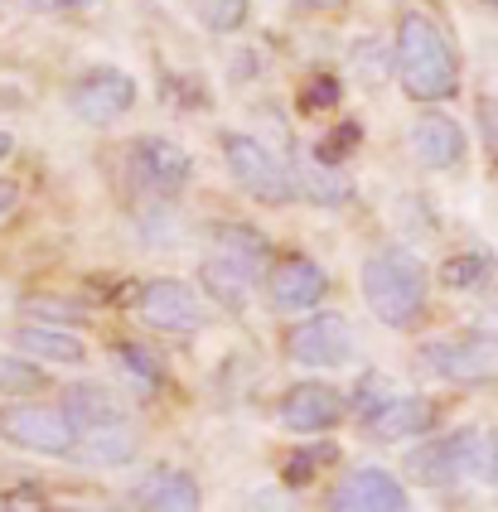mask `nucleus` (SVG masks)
Here are the masks:
<instances>
[{"instance_id": "nucleus-1", "label": "nucleus", "mask_w": 498, "mask_h": 512, "mask_svg": "<svg viewBox=\"0 0 498 512\" xmlns=\"http://www.w3.org/2000/svg\"><path fill=\"white\" fill-rule=\"evenodd\" d=\"M397 73H402L407 97H416V102H445V97H455L460 63H455V49L440 34L436 20H426L416 10L402 15V25H397Z\"/></svg>"}, {"instance_id": "nucleus-2", "label": "nucleus", "mask_w": 498, "mask_h": 512, "mask_svg": "<svg viewBox=\"0 0 498 512\" xmlns=\"http://www.w3.org/2000/svg\"><path fill=\"white\" fill-rule=\"evenodd\" d=\"M363 300L387 329H407L426 310V266L402 247L368 256L363 266Z\"/></svg>"}, {"instance_id": "nucleus-3", "label": "nucleus", "mask_w": 498, "mask_h": 512, "mask_svg": "<svg viewBox=\"0 0 498 512\" xmlns=\"http://www.w3.org/2000/svg\"><path fill=\"white\" fill-rule=\"evenodd\" d=\"M266 237L257 228H237V223H218L213 232V256L204 261V285L223 300V305H242L247 285L266 271Z\"/></svg>"}, {"instance_id": "nucleus-4", "label": "nucleus", "mask_w": 498, "mask_h": 512, "mask_svg": "<svg viewBox=\"0 0 498 512\" xmlns=\"http://www.w3.org/2000/svg\"><path fill=\"white\" fill-rule=\"evenodd\" d=\"M489 450H494V445H484L479 430H455V435H440V440H431V445L411 450L407 469H411L416 484L450 488V484H460V479H469V474L484 464Z\"/></svg>"}, {"instance_id": "nucleus-5", "label": "nucleus", "mask_w": 498, "mask_h": 512, "mask_svg": "<svg viewBox=\"0 0 498 512\" xmlns=\"http://www.w3.org/2000/svg\"><path fill=\"white\" fill-rule=\"evenodd\" d=\"M223 155H228L233 179L257 203H291L295 194H300V179H295L262 141H252V136H228V141H223Z\"/></svg>"}, {"instance_id": "nucleus-6", "label": "nucleus", "mask_w": 498, "mask_h": 512, "mask_svg": "<svg viewBox=\"0 0 498 512\" xmlns=\"http://www.w3.org/2000/svg\"><path fill=\"white\" fill-rule=\"evenodd\" d=\"M0 435L34 455H73L83 430L68 421V411H54V406H5Z\"/></svg>"}, {"instance_id": "nucleus-7", "label": "nucleus", "mask_w": 498, "mask_h": 512, "mask_svg": "<svg viewBox=\"0 0 498 512\" xmlns=\"http://www.w3.org/2000/svg\"><path fill=\"white\" fill-rule=\"evenodd\" d=\"M136 107V83L131 73L121 68H88L78 83L68 87V112L78 121H92V126H107Z\"/></svg>"}, {"instance_id": "nucleus-8", "label": "nucleus", "mask_w": 498, "mask_h": 512, "mask_svg": "<svg viewBox=\"0 0 498 512\" xmlns=\"http://www.w3.org/2000/svg\"><path fill=\"white\" fill-rule=\"evenodd\" d=\"M286 353L305 368H339L349 363L353 353V334L344 314H310L300 319L295 329H286Z\"/></svg>"}, {"instance_id": "nucleus-9", "label": "nucleus", "mask_w": 498, "mask_h": 512, "mask_svg": "<svg viewBox=\"0 0 498 512\" xmlns=\"http://www.w3.org/2000/svg\"><path fill=\"white\" fill-rule=\"evenodd\" d=\"M136 310L150 329H165V334H194L204 324V305L199 295L184 281H150L136 295Z\"/></svg>"}, {"instance_id": "nucleus-10", "label": "nucleus", "mask_w": 498, "mask_h": 512, "mask_svg": "<svg viewBox=\"0 0 498 512\" xmlns=\"http://www.w3.org/2000/svg\"><path fill=\"white\" fill-rule=\"evenodd\" d=\"M329 508H339V512H402L407 508V488L397 484L387 469H378V464H363V469H349V474L334 484Z\"/></svg>"}, {"instance_id": "nucleus-11", "label": "nucleus", "mask_w": 498, "mask_h": 512, "mask_svg": "<svg viewBox=\"0 0 498 512\" xmlns=\"http://www.w3.org/2000/svg\"><path fill=\"white\" fill-rule=\"evenodd\" d=\"M131 170H136V179L146 184L150 194L170 199V194H179L189 184L194 160L175 141H165V136H141V141L131 145Z\"/></svg>"}, {"instance_id": "nucleus-12", "label": "nucleus", "mask_w": 498, "mask_h": 512, "mask_svg": "<svg viewBox=\"0 0 498 512\" xmlns=\"http://www.w3.org/2000/svg\"><path fill=\"white\" fill-rule=\"evenodd\" d=\"M344 421V397L329 387V382H300L286 392L281 401V426L300 430V435H320V430H334Z\"/></svg>"}, {"instance_id": "nucleus-13", "label": "nucleus", "mask_w": 498, "mask_h": 512, "mask_svg": "<svg viewBox=\"0 0 498 512\" xmlns=\"http://www.w3.org/2000/svg\"><path fill=\"white\" fill-rule=\"evenodd\" d=\"M421 368L440 372L450 382H474L494 372V343L489 339H436L421 348Z\"/></svg>"}, {"instance_id": "nucleus-14", "label": "nucleus", "mask_w": 498, "mask_h": 512, "mask_svg": "<svg viewBox=\"0 0 498 512\" xmlns=\"http://www.w3.org/2000/svg\"><path fill=\"white\" fill-rule=\"evenodd\" d=\"M266 281H271L276 310H310V305H320V295L329 290L324 266L310 261V256H281V261L271 266Z\"/></svg>"}, {"instance_id": "nucleus-15", "label": "nucleus", "mask_w": 498, "mask_h": 512, "mask_svg": "<svg viewBox=\"0 0 498 512\" xmlns=\"http://www.w3.org/2000/svg\"><path fill=\"white\" fill-rule=\"evenodd\" d=\"M411 155H416L426 170L460 165V160H465V131H460V121L445 112L416 116V126H411Z\"/></svg>"}, {"instance_id": "nucleus-16", "label": "nucleus", "mask_w": 498, "mask_h": 512, "mask_svg": "<svg viewBox=\"0 0 498 512\" xmlns=\"http://www.w3.org/2000/svg\"><path fill=\"white\" fill-rule=\"evenodd\" d=\"M363 426L373 430L378 440H411V435H426V430L436 426V406L426 397H392Z\"/></svg>"}, {"instance_id": "nucleus-17", "label": "nucleus", "mask_w": 498, "mask_h": 512, "mask_svg": "<svg viewBox=\"0 0 498 512\" xmlns=\"http://www.w3.org/2000/svg\"><path fill=\"white\" fill-rule=\"evenodd\" d=\"M63 411H68V421L83 430V435H92V430L102 426H117V421H126V406H121L107 387H68L63 392Z\"/></svg>"}, {"instance_id": "nucleus-18", "label": "nucleus", "mask_w": 498, "mask_h": 512, "mask_svg": "<svg viewBox=\"0 0 498 512\" xmlns=\"http://www.w3.org/2000/svg\"><path fill=\"white\" fill-rule=\"evenodd\" d=\"M136 503H141V508L189 512V508H199V484H194L184 469H150L146 479L136 484Z\"/></svg>"}, {"instance_id": "nucleus-19", "label": "nucleus", "mask_w": 498, "mask_h": 512, "mask_svg": "<svg viewBox=\"0 0 498 512\" xmlns=\"http://www.w3.org/2000/svg\"><path fill=\"white\" fill-rule=\"evenodd\" d=\"M15 348H20V353H30V358H39V363H68V368L88 358L83 339H73V334H59V329H44V324H30V329H20V334H15Z\"/></svg>"}, {"instance_id": "nucleus-20", "label": "nucleus", "mask_w": 498, "mask_h": 512, "mask_svg": "<svg viewBox=\"0 0 498 512\" xmlns=\"http://www.w3.org/2000/svg\"><path fill=\"white\" fill-rule=\"evenodd\" d=\"M489 271H494V256L489 252L450 256V261L440 266V285H450V290H474V285L489 281Z\"/></svg>"}, {"instance_id": "nucleus-21", "label": "nucleus", "mask_w": 498, "mask_h": 512, "mask_svg": "<svg viewBox=\"0 0 498 512\" xmlns=\"http://www.w3.org/2000/svg\"><path fill=\"white\" fill-rule=\"evenodd\" d=\"M131 455H136V435L121 430V421L117 426L92 430L88 450H83V459H97V464H121V459H131Z\"/></svg>"}, {"instance_id": "nucleus-22", "label": "nucleus", "mask_w": 498, "mask_h": 512, "mask_svg": "<svg viewBox=\"0 0 498 512\" xmlns=\"http://www.w3.org/2000/svg\"><path fill=\"white\" fill-rule=\"evenodd\" d=\"M334 459H339V450H334L329 440H320V445H305V450H295V455L286 459V469H281V474H286V484L300 488V484H310L324 464H334Z\"/></svg>"}, {"instance_id": "nucleus-23", "label": "nucleus", "mask_w": 498, "mask_h": 512, "mask_svg": "<svg viewBox=\"0 0 498 512\" xmlns=\"http://www.w3.org/2000/svg\"><path fill=\"white\" fill-rule=\"evenodd\" d=\"M194 10H199V20L208 29H218V34H233V29L247 25V0H194Z\"/></svg>"}, {"instance_id": "nucleus-24", "label": "nucleus", "mask_w": 498, "mask_h": 512, "mask_svg": "<svg viewBox=\"0 0 498 512\" xmlns=\"http://www.w3.org/2000/svg\"><path fill=\"white\" fill-rule=\"evenodd\" d=\"M117 358H121V368L136 372V377H141L146 387H155V382L165 377V363H160V358L150 353L146 343H117Z\"/></svg>"}, {"instance_id": "nucleus-25", "label": "nucleus", "mask_w": 498, "mask_h": 512, "mask_svg": "<svg viewBox=\"0 0 498 512\" xmlns=\"http://www.w3.org/2000/svg\"><path fill=\"white\" fill-rule=\"evenodd\" d=\"M44 387V372L34 368V363H20V358H10V353H0V392H39Z\"/></svg>"}, {"instance_id": "nucleus-26", "label": "nucleus", "mask_w": 498, "mask_h": 512, "mask_svg": "<svg viewBox=\"0 0 498 512\" xmlns=\"http://www.w3.org/2000/svg\"><path fill=\"white\" fill-rule=\"evenodd\" d=\"M392 397H397V387H392V382H387L382 372H368V377L358 382V392H353V411H358V416L368 421V416H373L378 406H387Z\"/></svg>"}, {"instance_id": "nucleus-27", "label": "nucleus", "mask_w": 498, "mask_h": 512, "mask_svg": "<svg viewBox=\"0 0 498 512\" xmlns=\"http://www.w3.org/2000/svg\"><path fill=\"white\" fill-rule=\"evenodd\" d=\"M363 141V131H358V121H344L329 141H320V150H315V160H324V165H339L344 155H349L353 145Z\"/></svg>"}, {"instance_id": "nucleus-28", "label": "nucleus", "mask_w": 498, "mask_h": 512, "mask_svg": "<svg viewBox=\"0 0 498 512\" xmlns=\"http://www.w3.org/2000/svg\"><path fill=\"white\" fill-rule=\"evenodd\" d=\"M339 102V83L334 78H310L305 92H300V107L305 112H324V107H334Z\"/></svg>"}, {"instance_id": "nucleus-29", "label": "nucleus", "mask_w": 498, "mask_h": 512, "mask_svg": "<svg viewBox=\"0 0 498 512\" xmlns=\"http://www.w3.org/2000/svg\"><path fill=\"white\" fill-rule=\"evenodd\" d=\"M15 199H20V189H15V179H0V218L15 208Z\"/></svg>"}, {"instance_id": "nucleus-30", "label": "nucleus", "mask_w": 498, "mask_h": 512, "mask_svg": "<svg viewBox=\"0 0 498 512\" xmlns=\"http://www.w3.org/2000/svg\"><path fill=\"white\" fill-rule=\"evenodd\" d=\"M10 150H15V141H10V136H5V131H0V160H5V155H10Z\"/></svg>"}, {"instance_id": "nucleus-31", "label": "nucleus", "mask_w": 498, "mask_h": 512, "mask_svg": "<svg viewBox=\"0 0 498 512\" xmlns=\"http://www.w3.org/2000/svg\"><path fill=\"white\" fill-rule=\"evenodd\" d=\"M489 469H494V479H498V440H494V450H489Z\"/></svg>"}, {"instance_id": "nucleus-32", "label": "nucleus", "mask_w": 498, "mask_h": 512, "mask_svg": "<svg viewBox=\"0 0 498 512\" xmlns=\"http://www.w3.org/2000/svg\"><path fill=\"white\" fill-rule=\"evenodd\" d=\"M300 5H310V10H320V5H339V0H300Z\"/></svg>"}, {"instance_id": "nucleus-33", "label": "nucleus", "mask_w": 498, "mask_h": 512, "mask_svg": "<svg viewBox=\"0 0 498 512\" xmlns=\"http://www.w3.org/2000/svg\"><path fill=\"white\" fill-rule=\"evenodd\" d=\"M59 5H68V10H78V5H92V0H59Z\"/></svg>"}, {"instance_id": "nucleus-34", "label": "nucleus", "mask_w": 498, "mask_h": 512, "mask_svg": "<svg viewBox=\"0 0 498 512\" xmlns=\"http://www.w3.org/2000/svg\"><path fill=\"white\" fill-rule=\"evenodd\" d=\"M30 5H39V10H49V5H59V0H30Z\"/></svg>"}, {"instance_id": "nucleus-35", "label": "nucleus", "mask_w": 498, "mask_h": 512, "mask_svg": "<svg viewBox=\"0 0 498 512\" xmlns=\"http://www.w3.org/2000/svg\"><path fill=\"white\" fill-rule=\"evenodd\" d=\"M484 5H498V0H484Z\"/></svg>"}]
</instances>
